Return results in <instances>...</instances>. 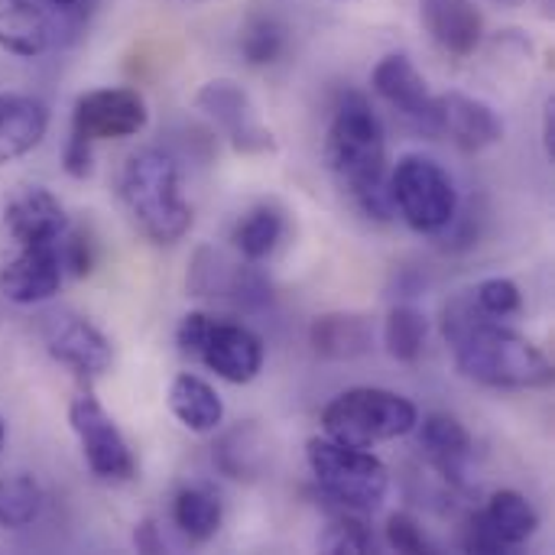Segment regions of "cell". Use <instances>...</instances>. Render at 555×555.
I'll use <instances>...</instances> for the list:
<instances>
[{
  "instance_id": "obj_1",
  "label": "cell",
  "mask_w": 555,
  "mask_h": 555,
  "mask_svg": "<svg viewBox=\"0 0 555 555\" xmlns=\"http://www.w3.org/2000/svg\"><path fill=\"white\" fill-rule=\"evenodd\" d=\"M442 335L452 348L455 367L481 387L546 390L553 384V361L530 338L485 315L472 289L446 306Z\"/></svg>"
},
{
  "instance_id": "obj_2",
  "label": "cell",
  "mask_w": 555,
  "mask_h": 555,
  "mask_svg": "<svg viewBox=\"0 0 555 555\" xmlns=\"http://www.w3.org/2000/svg\"><path fill=\"white\" fill-rule=\"evenodd\" d=\"M325 163L338 185L377 221H387L390 189H387V133L374 104L361 91H348L328 124Z\"/></svg>"
},
{
  "instance_id": "obj_3",
  "label": "cell",
  "mask_w": 555,
  "mask_h": 555,
  "mask_svg": "<svg viewBox=\"0 0 555 555\" xmlns=\"http://www.w3.org/2000/svg\"><path fill=\"white\" fill-rule=\"evenodd\" d=\"M117 195L133 228L153 244H176L192 228V208L182 198L179 163L163 150H137L117 176Z\"/></svg>"
},
{
  "instance_id": "obj_4",
  "label": "cell",
  "mask_w": 555,
  "mask_h": 555,
  "mask_svg": "<svg viewBox=\"0 0 555 555\" xmlns=\"http://www.w3.org/2000/svg\"><path fill=\"white\" fill-rule=\"evenodd\" d=\"M416 423H420L416 403L384 387L345 390L322 410L325 436L358 449H374L380 442L400 439L413 433Z\"/></svg>"
},
{
  "instance_id": "obj_5",
  "label": "cell",
  "mask_w": 555,
  "mask_h": 555,
  "mask_svg": "<svg viewBox=\"0 0 555 555\" xmlns=\"http://www.w3.org/2000/svg\"><path fill=\"white\" fill-rule=\"evenodd\" d=\"M306 462L319 491L348 514H374L390 491L387 465L367 449L345 446L328 436L309 439Z\"/></svg>"
},
{
  "instance_id": "obj_6",
  "label": "cell",
  "mask_w": 555,
  "mask_h": 555,
  "mask_svg": "<svg viewBox=\"0 0 555 555\" xmlns=\"http://www.w3.org/2000/svg\"><path fill=\"white\" fill-rule=\"evenodd\" d=\"M176 345L189 361L205 364L228 384H250L267 354L263 338L254 328L208 312H189L179 322Z\"/></svg>"
},
{
  "instance_id": "obj_7",
  "label": "cell",
  "mask_w": 555,
  "mask_h": 555,
  "mask_svg": "<svg viewBox=\"0 0 555 555\" xmlns=\"http://www.w3.org/2000/svg\"><path fill=\"white\" fill-rule=\"evenodd\" d=\"M390 205L416 234H442L459 218V189L442 163L410 153L387 179Z\"/></svg>"
},
{
  "instance_id": "obj_8",
  "label": "cell",
  "mask_w": 555,
  "mask_h": 555,
  "mask_svg": "<svg viewBox=\"0 0 555 555\" xmlns=\"http://www.w3.org/2000/svg\"><path fill=\"white\" fill-rule=\"evenodd\" d=\"M68 423H72V433L78 439L85 465L98 478H104V481H130L137 475V462H133V452H130L124 433L117 429L114 416L101 406V400L88 387H81L72 397Z\"/></svg>"
},
{
  "instance_id": "obj_9",
  "label": "cell",
  "mask_w": 555,
  "mask_h": 555,
  "mask_svg": "<svg viewBox=\"0 0 555 555\" xmlns=\"http://www.w3.org/2000/svg\"><path fill=\"white\" fill-rule=\"evenodd\" d=\"M150 120L146 101L133 88H98L85 91L72 111V140L88 146L101 140H124L137 137Z\"/></svg>"
},
{
  "instance_id": "obj_10",
  "label": "cell",
  "mask_w": 555,
  "mask_h": 555,
  "mask_svg": "<svg viewBox=\"0 0 555 555\" xmlns=\"http://www.w3.org/2000/svg\"><path fill=\"white\" fill-rule=\"evenodd\" d=\"M540 530L537 507L520 491H498L485 511L468 520L465 550L481 555L514 553Z\"/></svg>"
},
{
  "instance_id": "obj_11",
  "label": "cell",
  "mask_w": 555,
  "mask_h": 555,
  "mask_svg": "<svg viewBox=\"0 0 555 555\" xmlns=\"http://www.w3.org/2000/svg\"><path fill=\"white\" fill-rule=\"evenodd\" d=\"M39 335L52 361L72 367L78 377H98L114 364L107 335L98 325H91L85 315H75L68 309L46 312L39 319Z\"/></svg>"
},
{
  "instance_id": "obj_12",
  "label": "cell",
  "mask_w": 555,
  "mask_h": 555,
  "mask_svg": "<svg viewBox=\"0 0 555 555\" xmlns=\"http://www.w3.org/2000/svg\"><path fill=\"white\" fill-rule=\"evenodd\" d=\"M195 107L231 140V146L237 153H273L276 140L273 133L257 120L254 101L247 98V91L228 78L208 81L198 88L195 94Z\"/></svg>"
},
{
  "instance_id": "obj_13",
  "label": "cell",
  "mask_w": 555,
  "mask_h": 555,
  "mask_svg": "<svg viewBox=\"0 0 555 555\" xmlns=\"http://www.w3.org/2000/svg\"><path fill=\"white\" fill-rule=\"evenodd\" d=\"M371 85L400 117L439 137V94L429 91V81L403 52L384 55L371 75Z\"/></svg>"
},
{
  "instance_id": "obj_14",
  "label": "cell",
  "mask_w": 555,
  "mask_h": 555,
  "mask_svg": "<svg viewBox=\"0 0 555 555\" xmlns=\"http://www.w3.org/2000/svg\"><path fill=\"white\" fill-rule=\"evenodd\" d=\"M62 276L59 244H23L20 254L0 267V296L16 306H39L59 293Z\"/></svg>"
},
{
  "instance_id": "obj_15",
  "label": "cell",
  "mask_w": 555,
  "mask_h": 555,
  "mask_svg": "<svg viewBox=\"0 0 555 555\" xmlns=\"http://www.w3.org/2000/svg\"><path fill=\"white\" fill-rule=\"evenodd\" d=\"M3 224L10 231V237L23 247V244H59L72 221H68L62 202L49 189L26 185L7 202Z\"/></svg>"
},
{
  "instance_id": "obj_16",
  "label": "cell",
  "mask_w": 555,
  "mask_h": 555,
  "mask_svg": "<svg viewBox=\"0 0 555 555\" xmlns=\"http://www.w3.org/2000/svg\"><path fill=\"white\" fill-rule=\"evenodd\" d=\"M439 137H449L465 153H481L504 137V124L481 98L449 91L439 94Z\"/></svg>"
},
{
  "instance_id": "obj_17",
  "label": "cell",
  "mask_w": 555,
  "mask_h": 555,
  "mask_svg": "<svg viewBox=\"0 0 555 555\" xmlns=\"http://www.w3.org/2000/svg\"><path fill=\"white\" fill-rule=\"evenodd\" d=\"M416 429H420V449H423L426 462L452 488H465L468 465L475 455L472 433L449 413H429V416H423V423H416Z\"/></svg>"
},
{
  "instance_id": "obj_18",
  "label": "cell",
  "mask_w": 555,
  "mask_h": 555,
  "mask_svg": "<svg viewBox=\"0 0 555 555\" xmlns=\"http://www.w3.org/2000/svg\"><path fill=\"white\" fill-rule=\"evenodd\" d=\"M420 20L433 42L459 59L475 55L485 39V16L475 0H420Z\"/></svg>"
},
{
  "instance_id": "obj_19",
  "label": "cell",
  "mask_w": 555,
  "mask_h": 555,
  "mask_svg": "<svg viewBox=\"0 0 555 555\" xmlns=\"http://www.w3.org/2000/svg\"><path fill=\"white\" fill-rule=\"evenodd\" d=\"M309 345L325 361H354L374 348V322L361 312H325L309 325Z\"/></svg>"
},
{
  "instance_id": "obj_20",
  "label": "cell",
  "mask_w": 555,
  "mask_h": 555,
  "mask_svg": "<svg viewBox=\"0 0 555 555\" xmlns=\"http://www.w3.org/2000/svg\"><path fill=\"white\" fill-rule=\"evenodd\" d=\"M49 130V107L33 94H0V166L26 156Z\"/></svg>"
},
{
  "instance_id": "obj_21",
  "label": "cell",
  "mask_w": 555,
  "mask_h": 555,
  "mask_svg": "<svg viewBox=\"0 0 555 555\" xmlns=\"http://www.w3.org/2000/svg\"><path fill=\"white\" fill-rule=\"evenodd\" d=\"M169 410L189 433H198V436L215 433L224 420V403L218 390L198 374H179L169 384Z\"/></svg>"
},
{
  "instance_id": "obj_22",
  "label": "cell",
  "mask_w": 555,
  "mask_h": 555,
  "mask_svg": "<svg viewBox=\"0 0 555 555\" xmlns=\"http://www.w3.org/2000/svg\"><path fill=\"white\" fill-rule=\"evenodd\" d=\"M215 468L231 481H254L267 465V436L257 423H241L228 429L211 449Z\"/></svg>"
},
{
  "instance_id": "obj_23",
  "label": "cell",
  "mask_w": 555,
  "mask_h": 555,
  "mask_svg": "<svg viewBox=\"0 0 555 555\" xmlns=\"http://www.w3.org/2000/svg\"><path fill=\"white\" fill-rule=\"evenodd\" d=\"M49 20L33 0H0V46L13 55L33 59L49 46Z\"/></svg>"
},
{
  "instance_id": "obj_24",
  "label": "cell",
  "mask_w": 555,
  "mask_h": 555,
  "mask_svg": "<svg viewBox=\"0 0 555 555\" xmlns=\"http://www.w3.org/2000/svg\"><path fill=\"white\" fill-rule=\"evenodd\" d=\"M286 234V218L276 205H254L234 228V247L247 263L267 260Z\"/></svg>"
},
{
  "instance_id": "obj_25",
  "label": "cell",
  "mask_w": 555,
  "mask_h": 555,
  "mask_svg": "<svg viewBox=\"0 0 555 555\" xmlns=\"http://www.w3.org/2000/svg\"><path fill=\"white\" fill-rule=\"evenodd\" d=\"M221 501L208 488H182L172 501V520L192 543H208L221 530Z\"/></svg>"
},
{
  "instance_id": "obj_26",
  "label": "cell",
  "mask_w": 555,
  "mask_h": 555,
  "mask_svg": "<svg viewBox=\"0 0 555 555\" xmlns=\"http://www.w3.org/2000/svg\"><path fill=\"white\" fill-rule=\"evenodd\" d=\"M42 488L33 475H0V530H23L42 511Z\"/></svg>"
},
{
  "instance_id": "obj_27",
  "label": "cell",
  "mask_w": 555,
  "mask_h": 555,
  "mask_svg": "<svg viewBox=\"0 0 555 555\" xmlns=\"http://www.w3.org/2000/svg\"><path fill=\"white\" fill-rule=\"evenodd\" d=\"M429 335V319L416 306H397L390 309L384 322V345L393 361L400 364H416Z\"/></svg>"
},
{
  "instance_id": "obj_28",
  "label": "cell",
  "mask_w": 555,
  "mask_h": 555,
  "mask_svg": "<svg viewBox=\"0 0 555 555\" xmlns=\"http://www.w3.org/2000/svg\"><path fill=\"white\" fill-rule=\"evenodd\" d=\"M241 52L250 65H270L286 52V26L270 13H254L241 29Z\"/></svg>"
},
{
  "instance_id": "obj_29",
  "label": "cell",
  "mask_w": 555,
  "mask_h": 555,
  "mask_svg": "<svg viewBox=\"0 0 555 555\" xmlns=\"http://www.w3.org/2000/svg\"><path fill=\"white\" fill-rule=\"evenodd\" d=\"M478 309L498 322L511 319V315H520L524 309V293L514 280H504V276H491V280H481L475 289H472Z\"/></svg>"
},
{
  "instance_id": "obj_30",
  "label": "cell",
  "mask_w": 555,
  "mask_h": 555,
  "mask_svg": "<svg viewBox=\"0 0 555 555\" xmlns=\"http://www.w3.org/2000/svg\"><path fill=\"white\" fill-rule=\"evenodd\" d=\"M319 550L332 555H338V553L364 555V553H374V550H377V543H374V533H371L361 520L348 517V511H345V517H338V520H332V524L325 527V533L319 537Z\"/></svg>"
},
{
  "instance_id": "obj_31",
  "label": "cell",
  "mask_w": 555,
  "mask_h": 555,
  "mask_svg": "<svg viewBox=\"0 0 555 555\" xmlns=\"http://www.w3.org/2000/svg\"><path fill=\"white\" fill-rule=\"evenodd\" d=\"M387 546L393 553H406V555H420V553H439V546L426 537V530L420 527L416 517L410 514H393L387 520Z\"/></svg>"
},
{
  "instance_id": "obj_32",
  "label": "cell",
  "mask_w": 555,
  "mask_h": 555,
  "mask_svg": "<svg viewBox=\"0 0 555 555\" xmlns=\"http://www.w3.org/2000/svg\"><path fill=\"white\" fill-rule=\"evenodd\" d=\"M59 254H62V267L72 276H88L91 267H94V244H91V237L85 231H75L72 224H68V231L59 241Z\"/></svg>"
},
{
  "instance_id": "obj_33",
  "label": "cell",
  "mask_w": 555,
  "mask_h": 555,
  "mask_svg": "<svg viewBox=\"0 0 555 555\" xmlns=\"http://www.w3.org/2000/svg\"><path fill=\"white\" fill-rule=\"evenodd\" d=\"M65 172L72 179H88L91 176V146L88 143L68 137V143H65Z\"/></svg>"
},
{
  "instance_id": "obj_34",
  "label": "cell",
  "mask_w": 555,
  "mask_h": 555,
  "mask_svg": "<svg viewBox=\"0 0 555 555\" xmlns=\"http://www.w3.org/2000/svg\"><path fill=\"white\" fill-rule=\"evenodd\" d=\"M133 546H137L140 553H163V550H166V543H163V537H159V530H156L153 520H143V524L137 527Z\"/></svg>"
},
{
  "instance_id": "obj_35",
  "label": "cell",
  "mask_w": 555,
  "mask_h": 555,
  "mask_svg": "<svg viewBox=\"0 0 555 555\" xmlns=\"http://www.w3.org/2000/svg\"><path fill=\"white\" fill-rule=\"evenodd\" d=\"M543 143H546V156H555V101H546V120H543Z\"/></svg>"
},
{
  "instance_id": "obj_36",
  "label": "cell",
  "mask_w": 555,
  "mask_h": 555,
  "mask_svg": "<svg viewBox=\"0 0 555 555\" xmlns=\"http://www.w3.org/2000/svg\"><path fill=\"white\" fill-rule=\"evenodd\" d=\"M52 7H59V10H72V7H78V0H49Z\"/></svg>"
},
{
  "instance_id": "obj_37",
  "label": "cell",
  "mask_w": 555,
  "mask_h": 555,
  "mask_svg": "<svg viewBox=\"0 0 555 555\" xmlns=\"http://www.w3.org/2000/svg\"><path fill=\"white\" fill-rule=\"evenodd\" d=\"M498 3H501V7H520L524 0H498Z\"/></svg>"
},
{
  "instance_id": "obj_38",
  "label": "cell",
  "mask_w": 555,
  "mask_h": 555,
  "mask_svg": "<svg viewBox=\"0 0 555 555\" xmlns=\"http://www.w3.org/2000/svg\"><path fill=\"white\" fill-rule=\"evenodd\" d=\"M3 439H7V429H3V420H0V446H3Z\"/></svg>"
}]
</instances>
